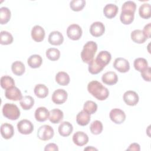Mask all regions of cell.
Returning a JSON list of instances; mask_svg holds the SVG:
<instances>
[{
    "label": "cell",
    "mask_w": 151,
    "mask_h": 151,
    "mask_svg": "<svg viewBox=\"0 0 151 151\" xmlns=\"http://www.w3.org/2000/svg\"><path fill=\"white\" fill-rule=\"evenodd\" d=\"M2 114L4 117L11 120H16L20 116V110L17 105L7 103L2 107Z\"/></svg>",
    "instance_id": "obj_3"
},
{
    "label": "cell",
    "mask_w": 151,
    "mask_h": 151,
    "mask_svg": "<svg viewBox=\"0 0 151 151\" xmlns=\"http://www.w3.org/2000/svg\"><path fill=\"white\" fill-rule=\"evenodd\" d=\"M70 80V76L65 72L60 71L55 76V81L60 86H64L68 85Z\"/></svg>",
    "instance_id": "obj_27"
},
{
    "label": "cell",
    "mask_w": 151,
    "mask_h": 151,
    "mask_svg": "<svg viewBox=\"0 0 151 151\" xmlns=\"http://www.w3.org/2000/svg\"><path fill=\"white\" fill-rule=\"evenodd\" d=\"M97 150V149L93 147H87L86 148L84 149V150Z\"/></svg>",
    "instance_id": "obj_46"
},
{
    "label": "cell",
    "mask_w": 151,
    "mask_h": 151,
    "mask_svg": "<svg viewBox=\"0 0 151 151\" xmlns=\"http://www.w3.org/2000/svg\"><path fill=\"white\" fill-rule=\"evenodd\" d=\"M13 42L12 34L6 31H2L0 34V43L2 45H9Z\"/></svg>",
    "instance_id": "obj_36"
},
{
    "label": "cell",
    "mask_w": 151,
    "mask_h": 151,
    "mask_svg": "<svg viewBox=\"0 0 151 151\" xmlns=\"http://www.w3.org/2000/svg\"><path fill=\"white\" fill-rule=\"evenodd\" d=\"M54 134L52 127L49 125L44 124L39 127L37 131V137L41 140L47 141L52 139Z\"/></svg>",
    "instance_id": "obj_4"
},
{
    "label": "cell",
    "mask_w": 151,
    "mask_h": 151,
    "mask_svg": "<svg viewBox=\"0 0 151 151\" xmlns=\"http://www.w3.org/2000/svg\"><path fill=\"white\" fill-rule=\"evenodd\" d=\"M134 14L129 12H121L120 15V19L124 25H129L134 20Z\"/></svg>",
    "instance_id": "obj_35"
},
{
    "label": "cell",
    "mask_w": 151,
    "mask_h": 151,
    "mask_svg": "<svg viewBox=\"0 0 151 151\" xmlns=\"http://www.w3.org/2000/svg\"><path fill=\"white\" fill-rule=\"evenodd\" d=\"M131 39L137 44H143L146 41V38L144 35L143 31L140 29H135L131 33Z\"/></svg>",
    "instance_id": "obj_26"
},
{
    "label": "cell",
    "mask_w": 151,
    "mask_h": 151,
    "mask_svg": "<svg viewBox=\"0 0 151 151\" xmlns=\"http://www.w3.org/2000/svg\"><path fill=\"white\" fill-rule=\"evenodd\" d=\"M110 120L116 124H122L126 120V114L124 112L119 109H112L109 114Z\"/></svg>",
    "instance_id": "obj_7"
},
{
    "label": "cell",
    "mask_w": 151,
    "mask_h": 151,
    "mask_svg": "<svg viewBox=\"0 0 151 151\" xmlns=\"http://www.w3.org/2000/svg\"><path fill=\"white\" fill-rule=\"evenodd\" d=\"M42 63V59L40 55L34 54L31 55L27 60L28 65L32 68H39Z\"/></svg>",
    "instance_id": "obj_25"
},
{
    "label": "cell",
    "mask_w": 151,
    "mask_h": 151,
    "mask_svg": "<svg viewBox=\"0 0 151 151\" xmlns=\"http://www.w3.org/2000/svg\"><path fill=\"white\" fill-rule=\"evenodd\" d=\"M87 90L93 97L100 101L106 100L109 96V90L96 80L91 81L88 84Z\"/></svg>",
    "instance_id": "obj_1"
},
{
    "label": "cell",
    "mask_w": 151,
    "mask_h": 151,
    "mask_svg": "<svg viewBox=\"0 0 151 151\" xmlns=\"http://www.w3.org/2000/svg\"><path fill=\"white\" fill-rule=\"evenodd\" d=\"M104 67L99 64L96 59H93L88 64V71L91 74H97L100 73Z\"/></svg>",
    "instance_id": "obj_30"
},
{
    "label": "cell",
    "mask_w": 151,
    "mask_h": 151,
    "mask_svg": "<svg viewBox=\"0 0 151 151\" xmlns=\"http://www.w3.org/2000/svg\"><path fill=\"white\" fill-rule=\"evenodd\" d=\"M101 80L107 85L113 86L118 81V76L114 71H108L102 76Z\"/></svg>",
    "instance_id": "obj_16"
},
{
    "label": "cell",
    "mask_w": 151,
    "mask_h": 151,
    "mask_svg": "<svg viewBox=\"0 0 151 151\" xmlns=\"http://www.w3.org/2000/svg\"><path fill=\"white\" fill-rule=\"evenodd\" d=\"M5 96L6 99L12 101L21 100L23 97L20 90L15 86L6 89L5 92Z\"/></svg>",
    "instance_id": "obj_11"
},
{
    "label": "cell",
    "mask_w": 151,
    "mask_h": 151,
    "mask_svg": "<svg viewBox=\"0 0 151 151\" xmlns=\"http://www.w3.org/2000/svg\"><path fill=\"white\" fill-rule=\"evenodd\" d=\"M139 14L141 18L149 19L151 17V6L149 4L144 3L140 5L139 9Z\"/></svg>",
    "instance_id": "obj_29"
},
{
    "label": "cell",
    "mask_w": 151,
    "mask_h": 151,
    "mask_svg": "<svg viewBox=\"0 0 151 151\" xmlns=\"http://www.w3.org/2000/svg\"><path fill=\"white\" fill-rule=\"evenodd\" d=\"M68 94L64 89H57L55 90L52 95V100L56 104H62L64 103L67 99Z\"/></svg>",
    "instance_id": "obj_9"
},
{
    "label": "cell",
    "mask_w": 151,
    "mask_h": 151,
    "mask_svg": "<svg viewBox=\"0 0 151 151\" xmlns=\"http://www.w3.org/2000/svg\"><path fill=\"white\" fill-rule=\"evenodd\" d=\"M18 132L22 134H29L34 130V126L31 121L27 119L20 120L17 124Z\"/></svg>",
    "instance_id": "obj_6"
},
{
    "label": "cell",
    "mask_w": 151,
    "mask_h": 151,
    "mask_svg": "<svg viewBox=\"0 0 151 151\" xmlns=\"http://www.w3.org/2000/svg\"><path fill=\"white\" fill-rule=\"evenodd\" d=\"M48 42L53 45H60L63 44L64 41V37L63 34L58 31H54L49 34L48 36Z\"/></svg>",
    "instance_id": "obj_15"
},
{
    "label": "cell",
    "mask_w": 151,
    "mask_h": 151,
    "mask_svg": "<svg viewBox=\"0 0 151 151\" xmlns=\"http://www.w3.org/2000/svg\"><path fill=\"white\" fill-rule=\"evenodd\" d=\"M1 134L5 139L12 138L14 134V127L12 124L7 123H3L1 126Z\"/></svg>",
    "instance_id": "obj_17"
},
{
    "label": "cell",
    "mask_w": 151,
    "mask_h": 151,
    "mask_svg": "<svg viewBox=\"0 0 151 151\" xmlns=\"http://www.w3.org/2000/svg\"><path fill=\"white\" fill-rule=\"evenodd\" d=\"M123 99L125 103L130 106H136L139 100L138 94L132 90H128L126 91L123 94Z\"/></svg>",
    "instance_id": "obj_10"
},
{
    "label": "cell",
    "mask_w": 151,
    "mask_h": 151,
    "mask_svg": "<svg viewBox=\"0 0 151 151\" xmlns=\"http://www.w3.org/2000/svg\"><path fill=\"white\" fill-rule=\"evenodd\" d=\"M46 57L51 61H57L60 57V51L57 48H50L46 51Z\"/></svg>",
    "instance_id": "obj_37"
},
{
    "label": "cell",
    "mask_w": 151,
    "mask_h": 151,
    "mask_svg": "<svg viewBox=\"0 0 151 151\" xmlns=\"http://www.w3.org/2000/svg\"><path fill=\"white\" fill-rule=\"evenodd\" d=\"M19 104L24 110H28L31 109L34 106V99L30 96H25L20 100Z\"/></svg>",
    "instance_id": "obj_31"
},
{
    "label": "cell",
    "mask_w": 151,
    "mask_h": 151,
    "mask_svg": "<svg viewBox=\"0 0 151 151\" xmlns=\"http://www.w3.org/2000/svg\"><path fill=\"white\" fill-rule=\"evenodd\" d=\"M136 9V4L134 2L128 1L125 2L122 7V11L123 12H129L134 13Z\"/></svg>",
    "instance_id": "obj_41"
},
{
    "label": "cell",
    "mask_w": 151,
    "mask_h": 151,
    "mask_svg": "<svg viewBox=\"0 0 151 151\" xmlns=\"http://www.w3.org/2000/svg\"><path fill=\"white\" fill-rule=\"evenodd\" d=\"M1 86L2 88L6 90L15 86L14 79L9 76H4L1 78Z\"/></svg>",
    "instance_id": "obj_34"
},
{
    "label": "cell",
    "mask_w": 151,
    "mask_h": 151,
    "mask_svg": "<svg viewBox=\"0 0 151 151\" xmlns=\"http://www.w3.org/2000/svg\"><path fill=\"white\" fill-rule=\"evenodd\" d=\"M142 31L146 38H150L151 34V24L149 23L147 25H146Z\"/></svg>",
    "instance_id": "obj_43"
},
{
    "label": "cell",
    "mask_w": 151,
    "mask_h": 151,
    "mask_svg": "<svg viewBox=\"0 0 151 151\" xmlns=\"http://www.w3.org/2000/svg\"><path fill=\"white\" fill-rule=\"evenodd\" d=\"M86 5L84 0H73L70 3V7L73 11H80Z\"/></svg>",
    "instance_id": "obj_39"
},
{
    "label": "cell",
    "mask_w": 151,
    "mask_h": 151,
    "mask_svg": "<svg viewBox=\"0 0 151 151\" xmlns=\"http://www.w3.org/2000/svg\"><path fill=\"white\" fill-rule=\"evenodd\" d=\"M150 67H148L141 72V76L146 81H150Z\"/></svg>",
    "instance_id": "obj_42"
},
{
    "label": "cell",
    "mask_w": 151,
    "mask_h": 151,
    "mask_svg": "<svg viewBox=\"0 0 151 151\" xmlns=\"http://www.w3.org/2000/svg\"><path fill=\"white\" fill-rule=\"evenodd\" d=\"M97 110V104L91 101L88 100L85 102L83 106V110L87 112L90 114H94Z\"/></svg>",
    "instance_id": "obj_40"
},
{
    "label": "cell",
    "mask_w": 151,
    "mask_h": 151,
    "mask_svg": "<svg viewBox=\"0 0 151 151\" xmlns=\"http://www.w3.org/2000/svg\"><path fill=\"white\" fill-rule=\"evenodd\" d=\"M73 141L77 146H83L88 143V137L84 132L78 131L73 134Z\"/></svg>",
    "instance_id": "obj_13"
},
{
    "label": "cell",
    "mask_w": 151,
    "mask_h": 151,
    "mask_svg": "<svg viewBox=\"0 0 151 151\" xmlns=\"http://www.w3.org/2000/svg\"><path fill=\"white\" fill-rule=\"evenodd\" d=\"M90 121V114L84 110L80 111L76 116L77 123L82 126L87 125Z\"/></svg>",
    "instance_id": "obj_23"
},
{
    "label": "cell",
    "mask_w": 151,
    "mask_h": 151,
    "mask_svg": "<svg viewBox=\"0 0 151 151\" xmlns=\"http://www.w3.org/2000/svg\"><path fill=\"white\" fill-rule=\"evenodd\" d=\"M97 50V44L96 42L90 41L87 42L83 46L81 52V58L84 63L89 64L94 58Z\"/></svg>",
    "instance_id": "obj_2"
},
{
    "label": "cell",
    "mask_w": 151,
    "mask_h": 151,
    "mask_svg": "<svg viewBox=\"0 0 151 151\" xmlns=\"http://www.w3.org/2000/svg\"><path fill=\"white\" fill-rule=\"evenodd\" d=\"M11 70L15 75L17 76H21L24 73L25 67L24 64L21 61H16L12 64Z\"/></svg>",
    "instance_id": "obj_28"
},
{
    "label": "cell",
    "mask_w": 151,
    "mask_h": 151,
    "mask_svg": "<svg viewBox=\"0 0 151 151\" xmlns=\"http://www.w3.org/2000/svg\"><path fill=\"white\" fill-rule=\"evenodd\" d=\"M105 32L104 25L99 21L93 22L90 27V32L94 37H99Z\"/></svg>",
    "instance_id": "obj_12"
},
{
    "label": "cell",
    "mask_w": 151,
    "mask_h": 151,
    "mask_svg": "<svg viewBox=\"0 0 151 151\" xmlns=\"http://www.w3.org/2000/svg\"><path fill=\"white\" fill-rule=\"evenodd\" d=\"M114 68L120 73H124L129 71L130 70V64L129 61L122 57H119L115 59L113 63Z\"/></svg>",
    "instance_id": "obj_8"
},
{
    "label": "cell",
    "mask_w": 151,
    "mask_h": 151,
    "mask_svg": "<svg viewBox=\"0 0 151 151\" xmlns=\"http://www.w3.org/2000/svg\"><path fill=\"white\" fill-rule=\"evenodd\" d=\"M73 130V125L68 122H63L58 126V133L63 137H67Z\"/></svg>",
    "instance_id": "obj_20"
},
{
    "label": "cell",
    "mask_w": 151,
    "mask_h": 151,
    "mask_svg": "<svg viewBox=\"0 0 151 151\" xmlns=\"http://www.w3.org/2000/svg\"><path fill=\"white\" fill-rule=\"evenodd\" d=\"M34 94L35 96L40 99L45 98L48 94V88L47 87L42 84H38L34 87Z\"/></svg>",
    "instance_id": "obj_24"
},
{
    "label": "cell",
    "mask_w": 151,
    "mask_h": 151,
    "mask_svg": "<svg viewBox=\"0 0 151 151\" xmlns=\"http://www.w3.org/2000/svg\"><path fill=\"white\" fill-rule=\"evenodd\" d=\"M63 112L58 109H54L50 111L48 119L53 124L59 123L63 119Z\"/></svg>",
    "instance_id": "obj_19"
},
{
    "label": "cell",
    "mask_w": 151,
    "mask_h": 151,
    "mask_svg": "<svg viewBox=\"0 0 151 151\" xmlns=\"http://www.w3.org/2000/svg\"><path fill=\"white\" fill-rule=\"evenodd\" d=\"M118 10L119 9L117 5L113 4H109L104 7L103 14L106 18L111 19L116 16Z\"/></svg>",
    "instance_id": "obj_22"
},
{
    "label": "cell",
    "mask_w": 151,
    "mask_h": 151,
    "mask_svg": "<svg viewBox=\"0 0 151 151\" xmlns=\"http://www.w3.org/2000/svg\"><path fill=\"white\" fill-rule=\"evenodd\" d=\"M44 150H45V151H48V150L56 151L57 150H57H58V148L56 144L51 143L45 146V147L44 148Z\"/></svg>",
    "instance_id": "obj_44"
},
{
    "label": "cell",
    "mask_w": 151,
    "mask_h": 151,
    "mask_svg": "<svg viewBox=\"0 0 151 151\" xmlns=\"http://www.w3.org/2000/svg\"><path fill=\"white\" fill-rule=\"evenodd\" d=\"M103 124L99 120H95L93 122L90 126V130L92 134L97 135L100 134L103 131Z\"/></svg>",
    "instance_id": "obj_38"
},
{
    "label": "cell",
    "mask_w": 151,
    "mask_h": 151,
    "mask_svg": "<svg viewBox=\"0 0 151 151\" xmlns=\"http://www.w3.org/2000/svg\"><path fill=\"white\" fill-rule=\"evenodd\" d=\"M11 11L7 7H1L0 8V23L1 25L6 24L11 18Z\"/></svg>",
    "instance_id": "obj_32"
},
{
    "label": "cell",
    "mask_w": 151,
    "mask_h": 151,
    "mask_svg": "<svg viewBox=\"0 0 151 151\" xmlns=\"http://www.w3.org/2000/svg\"><path fill=\"white\" fill-rule=\"evenodd\" d=\"M127 150H135V151H139L140 150V145L138 143H133L130 145L129 147L126 149Z\"/></svg>",
    "instance_id": "obj_45"
},
{
    "label": "cell",
    "mask_w": 151,
    "mask_h": 151,
    "mask_svg": "<svg viewBox=\"0 0 151 151\" xmlns=\"http://www.w3.org/2000/svg\"><path fill=\"white\" fill-rule=\"evenodd\" d=\"M31 37L36 42H41L45 38V31L40 25H35L31 29Z\"/></svg>",
    "instance_id": "obj_14"
},
{
    "label": "cell",
    "mask_w": 151,
    "mask_h": 151,
    "mask_svg": "<svg viewBox=\"0 0 151 151\" xmlns=\"http://www.w3.org/2000/svg\"><path fill=\"white\" fill-rule=\"evenodd\" d=\"M81 28L77 24H73L68 26L67 29V35L68 37L74 41L78 40L82 35Z\"/></svg>",
    "instance_id": "obj_5"
},
{
    "label": "cell",
    "mask_w": 151,
    "mask_h": 151,
    "mask_svg": "<svg viewBox=\"0 0 151 151\" xmlns=\"http://www.w3.org/2000/svg\"><path fill=\"white\" fill-rule=\"evenodd\" d=\"M133 65L136 70L141 73L148 67V63L145 58H137L134 60Z\"/></svg>",
    "instance_id": "obj_33"
},
{
    "label": "cell",
    "mask_w": 151,
    "mask_h": 151,
    "mask_svg": "<svg viewBox=\"0 0 151 151\" xmlns=\"http://www.w3.org/2000/svg\"><path fill=\"white\" fill-rule=\"evenodd\" d=\"M50 115V111L45 107H40L37 108L35 111V120L40 122H43L46 121Z\"/></svg>",
    "instance_id": "obj_18"
},
{
    "label": "cell",
    "mask_w": 151,
    "mask_h": 151,
    "mask_svg": "<svg viewBox=\"0 0 151 151\" xmlns=\"http://www.w3.org/2000/svg\"><path fill=\"white\" fill-rule=\"evenodd\" d=\"M96 61L105 67L110 61L111 59V55L110 53L107 51H101L95 58Z\"/></svg>",
    "instance_id": "obj_21"
}]
</instances>
